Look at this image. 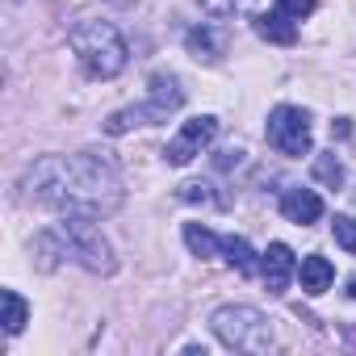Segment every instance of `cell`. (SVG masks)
<instances>
[{"label":"cell","instance_id":"1","mask_svg":"<svg viewBox=\"0 0 356 356\" xmlns=\"http://www.w3.org/2000/svg\"><path fill=\"white\" fill-rule=\"evenodd\" d=\"M26 197L84 218H105L122 210V181L92 155H42L22 176Z\"/></svg>","mask_w":356,"mask_h":356},{"label":"cell","instance_id":"2","mask_svg":"<svg viewBox=\"0 0 356 356\" xmlns=\"http://www.w3.org/2000/svg\"><path fill=\"white\" fill-rule=\"evenodd\" d=\"M67 42H72V51H76L80 67H84L92 80H113V76L126 72V59H130L126 38H122L109 22H80V26H72Z\"/></svg>","mask_w":356,"mask_h":356},{"label":"cell","instance_id":"3","mask_svg":"<svg viewBox=\"0 0 356 356\" xmlns=\"http://www.w3.org/2000/svg\"><path fill=\"white\" fill-rule=\"evenodd\" d=\"M214 335L235 348V352H268L277 343L273 335V323L256 310V306H218L214 318H210Z\"/></svg>","mask_w":356,"mask_h":356},{"label":"cell","instance_id":"4","mask_svg":"<svg viewBox=\"0 0 356 356\" xmlns=\"http://www.w3.org/2000/svg\"><path fill=\"white\" fill-rule=\"evenodd\" d=\"M181 105H185L181 80H176V76H168V72H155V76H151V88H147V101H143V105H130V109H118V113H109L105 130H109V134H126L130 126L168 122V113H176Z\"/></svg>","mask_w":356,"mask_h":356},{"label":"cell","instance_id":"5","mask_svg":"<svg viewBox=\"0 0 356 356\" xmlns=\"http://www.w3.org/2000/svg\"><path fill=\"white\" fill-rule=\"evenodd\" d=\"M59 239H63V248H67V256H76L88 273H113L118 268V256H113V248H109V239L92 227V218H84V214H67L63 222H59Z\"/></svg>","mask_w":356,"mask_h":356},{"label":"cell","instance_id":"6","mask_svg":"<svg viewBox=\"0 0 356 356\" xmlns=\"http://www.w3.org/2000/svg\"><path fill=\"white\" fill-rule=\"evenodd\" d=\"M264 138H268V147H273L277 155H289V159L310 155V147H314L310 113L298 109V105H277V109L268 113V122H264Z\"/></svg>","mask_w":356,"mask_h":356},{"label":"cell","instance_id":"7","mask_svg":"<svg viewBox=\"0 0 356 356\" xmlns=\"http://www.w3.org/2000/svg\"><path fill=\"white\" fill-rule=\"evenodd\" d=\"M214 134H218V122H214V118H189L181 130H176V138L163 147V159H168L172 168H185V163H193V159L202 155V147H206Z\"/></svg>","mask_w":356,"mask_h":356},{"label":"cell","instance_id":"8","mask_svg":"<svg viewBox=\"0 0 356 356\" xmlns=\"http://www.w3.org/2000/svg\"><path fill=\"white\" fill-rule=\"evenodd\" d=\"M260 273H264V289L268 293H285L289 281L298 277V256L285 243H268V252L260 260Z\"/></svg>","mask_w":356,"mask_h":356},{"label":"cell","instance_id":"9","mask_svg":"<svg viewBox=\"0 0 356 356\" xmlns=\"http://www.w3.org/2000/svg\"><path fill=\"white\" fill-rule=\"evenodd\" d=\"M281 214L298 227H310V222L323 218V197L314 189H285L281 193Z\"/></svg>","mask_w":356,"mask_h":356},{"label":"cell","instance_id":"10","mask_svg":"<svg viewBox=\"0 0 356 356\" xmlns=\"http://www.w3.org/2000/svg\"><path fill=\"white\" fill-rule=\"evenodd\" d=\"M256 34H260L264 42H273V47H293V42H298V26H293V17H285L281 9L260 13V17H256Z\"/></svg>","mask_w":356,"mask_h":356},{"label":"cell","instance_id":"11","mask_svg":"<svg viewBox=\"0 0 356 356\" xmlns=\"http://www.w3.org/2000/svg\"><path fill=\"white\" fill-rule=\"evenodd\" d=\"M298 277H302V289H306V293H323V289L335 281V268H331L327 256H306V260L298 264Z\"/></svg>","mask_w":356,"mask_h":356},{"label":"cell","instance_id":"12","mask_svg":"<svg viewBox=\"0 0 356 356\" xmlns=\"http://www.w3.org/2000/svg\"><path fill=\"white\" fill-rule=\"evenodd\" d=\"M185 243H189V252L202 256V260H214V256L222 252V239H218L210 227H202V222H185Z\"/></svg>","mask_w":356,"mask_h":356},{"label":"cell","instance_id":"13","mask_svg":"<svg viewBox=\"0 0 356 356\" xmlns=\"http://www.w3.org/2000/svg\"><path fill=\"white\" fill-rule=\"evenodd\" d=\"M222 256H227V264H231L239 277H252V273H256V252H252V243H248L243 235L222 239Z\"/></svg>","mask_w":356,"mask_h":356},{"label":"cell","instance_id":"14","mask_svg":"<svg viewBox=\"0 0 356 356\" xmlns=\"http://www.w3.org/2000/svg\"><path fill=\"white\" fill-rule=\"evenodd\" d=\"M189 51H193V59H206V63H214L218 55H222V42L214 38V30L210 26H197V30H189Z\"/></svg>","mask_w":356,"mask_h":356},{"label":"cell","instance_id":"15","mask_svg":"<svg viewBox=\"0 0 356 356\" xmlns=\"http://www.w3.org/2000/svg\"><path fill=\"white\" fill-rule=\"evenodd\" d=\"M0 302H5V331H9V335H17V331L26 327V318H30L26 298H22L17 289H5V293H0Z\"/></svg>","mask_w":356,"mask_h":356},{"label":"cell","instance_id":"16","mask_svg":"<svg viewBox=\"0 0 356 356\" xmlns=\"http://www.w3.org/2000/svg\"><path fill=\"white\" fill-rule=\"evenodd\" d=\"M314 176H318L327 189H339L343 185V163L335 159V151L331 155H314Z\"/></svg>","mask_w":356,"mask_h":356},{"label":"cell","instance_id":"17","mask_svg":"<svg viewBox=\"0 0 356 356\" xmlns=\"http://www.w3.org/2000/svg\"><path fill=\"white\" fill-rule=\"evenodd\" d=\"M202 9H206V17H214V22H227V17L248 13L252 0H202Z\"/></svg>","mask_w":356,"mask_h":356},{"label":"cell","instance_id":"18","mask_svg":"<svg viewBox=\"0 0 356 356\" xmlns=\"http://www.w3.org/2000/svg\"><path fill=\"white\" fill-rule=\"evenodd\" d=\"M331 235H335V243H339L348 256H356V218L335 214V218H331Z\"/></svg>","mask_w":356,"mask_h":356},{"label":"cell","instance_id":"19","mask_svg":"<svg viewBox=\"0 0 356 356\" xmlns=\"http://www.w3.org/2000/svg\"><path fill=\"white\" fill-rule=\"evenodd\" d=\"M181 202H202V206H222V197H214L210 185L193 181V185H181Z\"/></svg>","mask_w":356,"mask_h":356},{"label":"cell","instance_id":"20","mask_svg":"<svg viewBox=\"0 0 356 356\" xmlns=\"http://www.w3.org/2000/svg\"><path fill=\"white\" fill-rule=\"evenodd\" d=\"M277 9H281L285 17H293V22H302V17H310V13L318 9V0H277Z\"/></svg>","mask_w":356,"mask_h":356},{"label":"cell","instance_id":"21","mask_svg":"<svg viewBox=\"0 0 356 356\" xmlns=\"http://www.w3.org/2000/svg\"><path fill=\"white\" fill-rule=\"evenodd\" d=\"M348 130H352V126H348V118H339V122H335V126H331V134H339V138H343V134H348Z\"/></svg>","mask_w":356,"mask_h":356},{"label":"cell","instance_id":"22","mask_svg":"<svg viewBox=\"0 0 356 356\" xmlns=\"http://www.w3.org/2000/svg\"><path fill=\"white\" fill-rule=\"evenodd\" d=\"M348 298H352V302H356V277H352V281H348Z\"/></svg>","mask_w":356,"mask_h":356}]
</instances>
